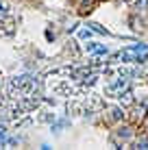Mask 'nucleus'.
Returning a JSON list of instances; mask_svg holds the SVG:
<instances>
[{"mask_svg":"<svg viewBox=\"0 0 148 150\" xmlns=\"http://www.w3.org/2000/svg\"><path fill=\"white\" fill-rule=\"evenodd\" d=\"M74 2H76V7H79V11H89V7H91V4H94V0H74Z\"/></svg>","mask_w":148,"mask_h":150,"instance_id":"f03ea898","label":"nucleus"},{"mask_svg":"<svg viewBox=\"0 0 148 150\" xmlns=\"http://www.w3.org/2000/svg\"><path fill=\"white\" fill-rule=\"evenodd\" d=\"M89 26H91V30H96V33H105L107 35V28H103L100 24H89Z\"/></svg>","mask_w":148,"mask_h":150,"instance_id":"423d86ee","label":"nucleus"},{"mask_svg":"<svg viewBox=\"0 0 148 150\" xmlns=\"http://www.w3.org/2000/svg\"><path fill=\"white\" fill-rule=\"evenodd\" d=\"M96 48H98V44H87V52H94Z\"/></svg>","mask_w":148,"mask_h":150,"instance_id":"1a4fd4ad","label":"nucleus"},{"mask_svg":"<svg viewBox=\"0 0 148 150\" xmlns=\"http://www.w3.org/2000/svg\"><path fill=\"white\" fill-rule=\"evenodd\" d=\"M124 87H126V79H118L115 83H111V85L107 87V94H109V96H115V94H118V96H120Z\"/></svg>","mask_w":148,"mask_h":150,"instance_id":"f257e3e1","label":"nucleus"},{"mask_svg":"<svg viewBox=\"0 0 148 150\" xmlns=\"http://www.w3.org/2000/svg\"><path fill=\"white\" fill-rule=\"evenodd\" d=\"M137 148H148V139H140V142H137Z\"/></svg>","mask_w":148,"mask_h":150,"instance_id":"6e6552de","label":"nucleus"},{"mask_svg":"<svg viewBox=\"0 0 148 150\" xmlns=\"http://www.w3.org/2000/svg\"><path fill=\"white\" fill-rule=\"evenodd\" d=\"M122 115H124L122 109H113V111H111V117H113V120H122Z\"/></svg>","mask_w":148,"mask_h":150,"instance_id":"39448f33","label":"nucleus"},{"mask_svg":"<svg viewBox=\"0 0 148 150\" xmlns=\"http://www.w3.org/2000/svg\"><path fill=\"white\" fill-rule=\"evenodd\" d=\"M79 37H81V39H89V37H91V30H87V28H85V30H81V35H79Z\"/></svg>","mask_w":148,"mask_h":150,"instance_id":"0eeeda50","label":"nucleus"},{"mask_svg":"<svg viewBox=\"0 0 148 150\" xmlns=\"http://www.w3.org/2000/svg\"><path fill=\"white\" fill-rule=\"evenodd\" d=\"M118 98H120V102H122V105H126V107H129V105H133V94H131V91H124V94H120Z\"/></svg>","mask_w":148,"mask_h":150,"instance_id":"7ed1b4c3","label":"nucleus"},{"mask_svg":"<svg viewBox=\"0 0 148 150\" xmlns=\"http://www.w3.org/2000/svg\"><path fill=\"white\" fill-rule=\"evenodd\" d=\"M115 135H118L120 139H129L131 135H133V133H131V128H129V126H124V128H118V133H115Z\"/></svg>","mask_w":148,"mask_h":150,"instance_id":"20e7f679","label":"nucleus"}]
</instances>
